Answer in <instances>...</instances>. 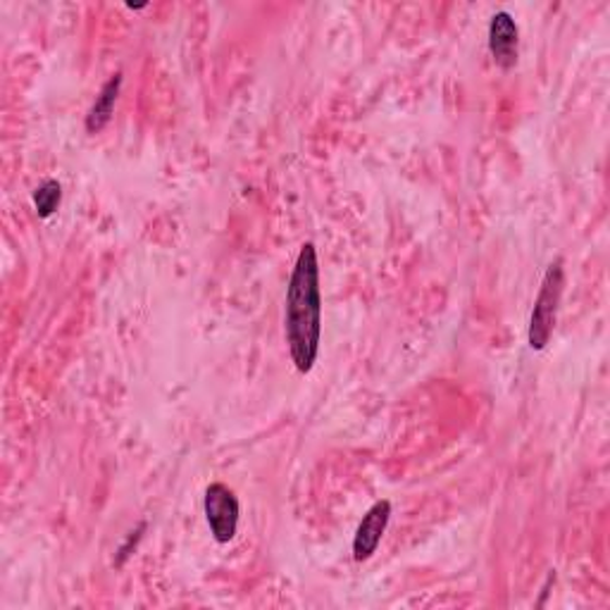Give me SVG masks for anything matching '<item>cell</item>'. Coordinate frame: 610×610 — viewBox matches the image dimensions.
I'll list each match as a JSON object with an SVG mask.
<instances>
[{"label": "cell", "mask_w": 610, "mask_h": 610, "mask_svg": "<svg viewBox=\"0 0 610 610\" xmlns=\"http://www.w3.org/2000/svg\"><path fill=\"white\" fill-rule=\"evenodd\" d=\"M284 332H287L289 354L296 370L308 374L315 368L322 336V294L320 265L313 243H303L287 289L284 310Z\"/></svg>", "instance_id": "obj_1"}, {"label": "cell", "mask_w": 610, "mask_h": 610, "mask_svg": "<svg viewBox=\"0 0 610 610\" xmlns=\"http://www.w3.org/2000/svg\"><path fill=\"white\" fill-rule=\"evenodd\" d=\"M563 289H565V267H563L561 258H555V261L549 265L547 275H543V279H541L537 301L529 315L527 342H529L531 350H543L549 346L553 330H555Z\"/></svg>", "instance_id": "obj_2"}, {"label": "cell", "mask_w": 610, "mask_h": 610, "mask_svg": "<svg viewBox=\"0 0 610 610\" xmlns=\"http://www.w3.org/2000/svg\"><path fill=\"white\" fill-rule=\"evenodd\" d=\"M203 509H205L207 527H211V535L217 543H229L234 537H237L239 499L227 485L215 482L207 487Z\"/></svg>", "instance_id": "obj_3"}, {"label": "cell", "mask_w": 610, "mask_h": 610, "mask_svg": "<svg viewBox=\"0 0 610 610\" xmlns=\"http://www.w3.org/2000/svg\"><path fill=\"white\" fill-rule=\"evenodd\" d=\"M388 521H392V503L388 501H378L366 515H362L354 537V558L358 563L370 561V558L378 553Z\"/></svg>", "instance_id": "obj_4"}, {"label": "cell", "mask_w": 610, "mask_h": 610, "mask_svg": "<svg viewBox=\"0 0 610 610\" xmlns=\"http://www.w3.org/2000/svg\"><path fill=\"white\" fill-rule=\"evenodd\" d=\"M517 24L509 12H497L489 24V50L501 70H511L517 62Z\"/></svg>", "instance_id": "obj_5"}, {"label": "cell", "mask_w": 610, "mask_h": 610, "mask_svg": "<svg viewBox=\"0 0 610 610\" xmlns=\"http://www.w3.org/2000/svg\"><path fill=\"white\" fill-rule=\"evenodd\" d=\"M120 88H122V72L112 74L110 80L103 84L100 94L96 96L94 106H91V110L86 115V132L88 134H100L103 129L108 127V122L112 120L117 96H120Z\"/></svg>", "instance_id": "obj_6"}, {"label": "cell", "mask_w": 610, "mask_h": 610, "mask_svg": "<svg viewBox=\"0 0 610 610\" xmlns=\"http://www.w3.org/2000/svg\"><path fill=\"white\" fill-rule=\"evenodd\" d=\"M60 201H62V187L58 184L56 179H46L44 184L34 191L36 213H38V217H44V219L58 211Z\"/></svg>", "instance_id": "obj_7"}]
</instances>
